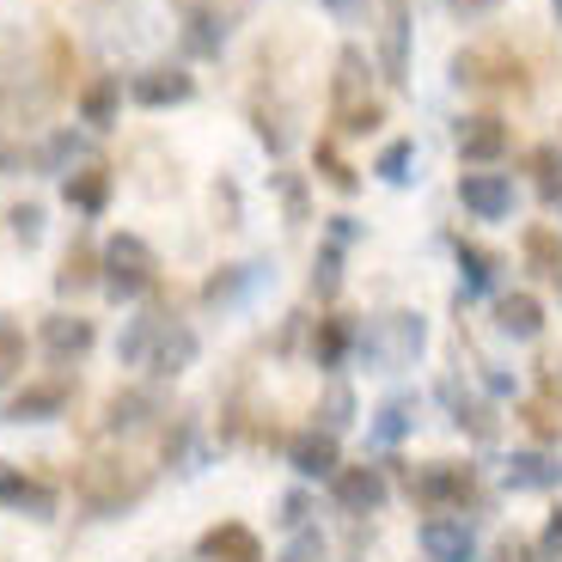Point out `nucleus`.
I'll list each match as a JSON object with an SVG mask.
<instances>
[{
    "label": "nucleus",
    "instance_id": "nucleus-1",
    "mask_svg": "<svg viewBox=\"0 0 562 562\" xmlns=\"http://www.w3.org/2000/svg\"><path fill=\"white\" fill-rule=\"evenodd\" d=\"M330 116H337L342 135H367V128L385 123L380 99H373V68H367V56L355 49V43L337 56V80H330Z\"/></svg>",
    "mask_w": 562,
    "mask_h": 562
},
{
    "label": "nucleus",
    "instance_id": "nucleus-2",
    "mask_svg": "<svg viewBox=\"0 0 562 562\" xmlns=\"http://www.w3.org/2000/svg\"><path fill=\"white\" fill-rule=\"evenodd\" d=\"M147 490H154V477H147L135 459L92 452V459L80 464V502L92 507V514H123V507H135Z\"/></svg>",
    "mask_w": 562,
    "mask_h": 562
},
{
    "label": "nucleus",
    "instance_id": "nucleus-3",
    "mask_svg": "<svg viewBox=\"0 0 562 562\" xmlns=\"http://www.w3.org/2000/svg\"><path fill=\"white\" fill-rule=\"evenodd\" d=\"M422 342H428V324H422L416 312H385V318H373L367 330H355V349H361V361L373 367V373L416 367Z\"/></svg>",
    "mask_w": 562,
    "mask_h": 562
},
{
    "label": "nucleus",
    "instance_id": "nucleus-4",
    "mask_svg": "<svg viewBox=\"0 0 562 562\" xmlns=\"http://www.w3.org/2000/svg\"><path fill=\"white\" fill-rule=\"evenodd\" d=\"M154 276H159L154 245L135 239V233H116V239L99 251V281L111 288L116 300H140L147 288H154Z\"/></svg>",
    "mask_w": 562,
    "mask_h": 562
},
{
    "label": "nucleus",
    "instance_id": "nucleus-5",
    "mask_svg": "<svg viewBox=\"0 0 562 562\" xmlns=\"http://www.w3.org/2000/svg\"><path fill=\"white\" fill-rule=\"evenodd\" d=\"M330 495H337V514L361 520V514H380L385 507V471L380 464H342L330 477Z\"/></svg>",
    "mask_w": 562,
    "mask_h": 562
},
{
    "label": "nucleus",
    "instance_id": "nucleus-6",
    "mask_svg": "<svg viewBox=\"0 0 562 562\" xmlns=\"http://www.w3.org/2000/svg\"><path fill=\"white\" fill-rule=\"evenodd\" d=\"M416 502H428V507H464L471 502V490H477V477H471V464H422L416 471Z\"/></svg>",
    "mask_w": 562,
    "mask_h": 562
},
{
    "label": "nucleus",
    "instance_id": "nucleus-7",
    "mask_svg": "<svg viewBox=\"0 0 562 562\" xmlns=\"http://www.w3.org/2000/svg\"><path fill=\"white\" fill-rule=\"evenodd\" d=\"M459 202L477 214V221H507V214H514V178H502V171H464Z\"/></svg>",
    "mask_w": 562,
    "mask_h": 562
},
{
    "label": "nucleus",
    "instance_id": "nucleus-8",
    "mask_svg": "<svg viewBox=\"0 0 562 562\" xmlns=\"http://www.w3.org/2000/svg\"><path fill=\"white\" fill-rule=\"evenodd\" d=\"M380 74L392 86L409 80V7L385 0V25H380Z\"/></svg>",
    "mask_w": 562,
    "mask_h": 562
},
{
    "label": "nucleus",
    "instance_id": "nucleus-9",
    "mask_svg": "<svg viewBox=\"0 0 562 562\" xmlns=\"http://www.w3.org/2000/svg\"><path fill=\"white\" fill-rule=\"evenodd\" d=\"M507 154V123L502 116H464L459 123V159L464 166H495V159Z\"/></svg>",
    "mask_w": 562,
    "mask_h": 562
},
{
    "label": "nucleus",
    "instance_id": "nucleus-10",
    "mask_svg": "<svg viewBox=\"0 0 562 562\" xmlns=\"http://www.w3.org/2000/svg\"><path fill=\"white\" fill-rule=\"evenodd\" d=\"M422 550H428V562H477V532L464 520L435 514V520L422 526Z\"/></svg>",
    "mask_w": 562,
    "mask_h": 562
},
{
    "label": "nucleus",
    "instance_id": "nucleus-11",
    "mask_svg": "<svg viewBox=\"0 0 562 562\" xmlns=\"http://www.w3.org/2000/svg\"><path fill=\"white\" fill-rule=\"evenodd\" d=\"M288 464H294L300 477H337L342 459H337V435H324V428H306V435L288 440Z\"/></svg>",
    "mask_w": 562,
    "mask_h": 562
},
{
    "label": "nucleus",
    "instance_id": "nucleus-12",
    "mask_svg": "<svg viewBox=\"0 0 562 562\" xmlns=\"http://www.w3.org/2000/svg\"><path fill=\"white\" fill-rule=\"evenodd\" d=\"M0 502L19 507V514H31V520H49L56 514V490L37 477H25V471H13V464H0Z\"/></svg>",
    "mask_w": 562,
    "mask_h": 562
},
{
    "label": "nucleus",
    "instance_id": "nucleus-13",
    "mask_svg": "<svg viewBox=\"0 0 562 562\" xmlns=\"http://www.w3.org/2000/svg\"><path fill=\"white\" fill-rule=\"evenodd\" d=\"M135 104H147V111H166V104H183L190 92H196V80L183 68H147V74H135Z\"/></svg>",
    "mask_w": 562,
    "mask_h": 562
},
{
    "label": "nucleus",
    "instance_id": "nucleus-14",
    "mask_svg": "<svg viewBox=\"0 0 562 562\" xmlns=\"http://www.w3.org/2000/svg\"><path fill=\"white\" fill-rule=\"evenodd\" d=\"M507 490H557L562 483V459L557 452H544V447H526V452H514L507 459Z\"/></svg>",
    "mask_w": 562,
    "mask_h": 562
},
{
    "label": "nucleus",
    "instance_id": "nucleus-15",
    "mask_svg": "<svg viewBox=\"0 0 562 562\" xmlns=\"http://www.w3.org/2000/svg\"><path fill=\"white\" fill-rule=\"evenodd\" d=\"M196 361V330H190V324H178V318H166V330H159V342H154V373L159 380H178L183 367Z\"/></svg>",
    "mask_w": 562,
    "mask_h": 562
},
{
    "label": "nucleus",
    "instance_id": "nucleus-16",
    "mask_svg": "<svg viewBox=\"0 0 562 562\" xmlns=\"http://www.w3.org/2000/svg\"><path fill=\"white\" fill-rule=\"evenodd\" d=\"M43 349L56 355V361H80V355L92 349V318H74V312L43 318Z\"/></svg>",
    "mask_w": 562,
    "mask_h": 562
},
{
    "label": "nucleus",
    "instance_id": "nucleus-17",
    "mask_svg": "<svg viewBox=\"0 0 562 562\" xmlns=\"http://www.w3.org/2000/svg\"><path fill=\"white\" fill-rule=\"evenodd\" d=\"M68 397H74L68 380H37L13 397V422H56L68 409Z\"/></svg>",
    "mask_w": 562,
    "mask_h": 562
},
{
    "label": "nucleus",
    "instance_id": "nucleus-18",
    "mask_svg": "<svg viewBox=\"0 0 562 562\" xmlns=\"http://www.w3.org/2000/svg\"><path fill=\"white\" fill-rule=\"evenodd\" d=\"M202 557H209V562H263V550H257L251 526L226 520V526H214V532L202 538Z\"/></svg>",
    "mask_w": 562,
    "mask_h": 562
},
{
    "label": "nucleus",
    "instance_id": "nucleus-19",
    "mask_svg": "<svg viewBox=\"0 0 562 562\" xmlns=\"http://www.w3.org/2000/svg\"><path fill=\"white\" fill-rule=\"evenodd\" d=\"M159 330H166V312H140V318H128L123 342H116V361H123V367H147V361H154Z\"/></svg>",
    "mask_w": 562,
    "mask_h": 562
},
{
    "label": "nucleus",
    "instance_id": "nucleus-20",
    "mask_svg": "<svg viewBox=\"0 0 562 562\" xmlns=\"http://www.w3.org/2000/svg\"><path fill=\"white\" fill-rule=\"evenodd\" d=\"M495 324H502V337H514V342H532L538 330H544V306H538L532 294H507L502 306H495Z\"/></svg>",
    "mask_w": 562,
    "mask_h": 562
},
{
    "label": "nucleus",
    "instance_id": "nucleus-21",
    "mask_svg": "<svg viewBox=\"0 0 562 562\" xmlns=\"http://www.w3.org/2000/svg\"><path fill=\"white\" fill-rule=\"evenodd\" d=\"M154 416H159L154 392H116L111 409H104V428H111V435H135V428H147Z\"/></svg>",
    "mask_w": 562,
    "mask_h": 562
},
{
    "label": "nucleus",
    "instance_id": "nucleus-22",
    "mask_svg": "<svg viewBox=\"0 0 562 562\" xmlns=\"http://www.w3.org/2000/svg\"><path fill=\"white\" fill-rule=\"evenodd\" d=\"M116 99H123V80H116V74H99V80L80 86V116L92 128H111L116 123Z\"/></svg>",
    "mask_w": 562,
    "mask_h": 562
},
{
    "label": "nucleus",
    "instance_id": "nucleus-23",
    "mask_svg": "<svg viewBox=\"0 0 562 562\" xmlns=\"http://www.w3.org/2000/svg\"><path fill=\"white\" fill-rule=\"evenodd\" d=\"M349 349H355V324L349 318H324L318 337H312V361H318L324 373H337V367L349 361Z\"/></svg>",
    "mask_w": 562,
    "mask_h": 562
},
{
    "label": "nucleus",
    "instance_id": "nucleus-24",
    "mask_svg": "<svg viewBox=\"0 0 562 562\" xmlns=\"http://www.w3.org/2000/svg\"><path fill=\"white\" fill-rule=\"evenodd\" d=\"M520 245H526V263L562 288V233H557V226H526Z\"/></svg>",
    "mask_w": 562,
    "mask_h": 562
},
{
    "label": "nucleus",
    "instance_id": "nucleus-25",
    "mask_svg": "<svg viewBox=\"0 0 562 562\" xmlns=\"http://www.w3.org/2000/svg\"><path fill=\"white\" fill-rule=\"evenodd\" d=\"M440 397L452 404V422H459V428H471L477 440H495V416H490V404L464 397V392H459V380H440Z\"/></svg>",
    "mask_w": 562,
    "mask_h": 562
},
{
    "label": "nucleus",
    "instance_id": "nucleus-26",
    "mask_svg": "<svg viewBox=\"0 0 562 562\" xmlns=\"http://www.w3.org/2000/svg\"><path fill=\"white\" fill-rule=\"evenodd\" d=\"M92 281H99V257H92V245H86V239H74L68 257H61V269H56V288H61V294H86Z\"/></svg>",
    "mask_w": 562,
    "mask_h": 562
},
{
    "label": "nucleus",
    "instance_id": "nucleus-27",
    "mask_svg": "<svg viewBox=\"0 0 562 562\" xmlns=\"http://www.w3.org/2000/svg\"><path fill=\"white\" fill-rule=\"evenodd\" d=\"M68 202L80 214H104V202H111V171H104V166L74 171V178H68Z\"/></svg>",
    "mask_w": 562,
    "mask_h": 562
},
{
    "label": "nucleus",
    "instance_id": "nucleus-28",
    "mask_svg": "<svg viewBox=\"0 0 562 562\" xmlns=\"http://www.w3.org/2000/svg\"><path fill=\"white\" fill-rule=\"evenodd\" d=\"M495 288V257L477 245H459V300H477Z\"/></svg>",
    "mask_w": 562,
    "mask_h": 562
},
{
    "label": "nucleus",
    "instance_id": "nucleus-29",
    "mask_svg": "<svg viewBox=\"0 0 562 562\" xmlns=\"http://www.w3.org/2000/svg\"><path fill=\"white\" fill-rule=\"evenodd\" d=\"M409 428H416V397H385L380 416H373V440H380V447H397Z\"/></svg>",
    "mask_w": 562,
    "mask_h": 562
},
{
    "label": "nucleus",
    "instance_id": "nucleus-30",
    "mask_svg": "<svg viewBox=\"0 0 562 562\" xmlns=\"http://www.w3.org/2000/svg\"><path fill=\"white\" fill-rule=\"evenodd\" d=\"M373 171H380L385 183H409V178H416V140H392Z\"/></svg>",
    "mask_w": 562,
    "mask_h": 562
},
{
    "label": "nucleus",
    "instance_id": "nucleus-31",
    "mask_svg": "<svg viewBox=\"0 0 562 562\" xmlns=\"http://www.w3.org/2000/svg\"><path fill=\"white\" fill-rule=\"evenodd\" d=\"M318 416H324V435H342V428L355 422V392L337 380L330 392H324V409H318Z\"/></svg>",
    "mask_w": 562,
    "mask_h": 562
},
{
    "label": "nucleus",
    "instance_id": "nucleus-32",
    "mask_svg": "<svg viewBox=\"0 0 562 562\" xmlns=\"http://www.w3.org/2000/svg\"><path fill=\"white\" fill-rule=\"evenodd\" d=\"M19 367H25V337H19L13 318H0V385L19 380Z\"/></svg>",
    "mask_w": 562,
    "mask_h": 562
},
{
    "label": "nucleus",
    "instance_id": "nucleus-33",
    "mask_svg": "<svg viewBox=\"0 0 562 562\" xmlns=\"http://www.w3.org/2000/svg\"><path fill=\"white\" fill-rule=\"evenodd\" d=\"M80 159L92 166V147H86L80 135H56V140H49V154H43V166H49V171H68V166H80Z\"/></svg>",
    "mask_w": 562,
    "mask_h": 562
},
{
    "label": "nucleus",
    "instance_id": "nucleus-34",
    "mask_svg": "<svg viewBox=\"0 0 562 562\" xmlns=\"http://www.w3.org/2000/svg\"><path fill=\"white\" fill-rule=\"evenodd\" d=\"M312 288H318V300H330V294L342 288V245H337V239L324 245L318 269H312Z\"/></svg>",
    "mask_w": 562,
    "mask_h": 562
},
{
    "label": "nucleus",
    "instance_id": "nucleus-35",
    "mask_svg": "<svg viewBox=\"0 0 562 562\" xmlns=\"http://www.w3.org/2000/svg\"><path fill=\"white\" fill-rule=\"evenodd\" d=\"M221 37H226V25L214 13H190V49H196V56H214V49H221Z\"/></svg>",
    "mask_w": 562,
    "mask_h": 562
},
{
    "label": "nucleus",
    "instance_id": "nucleus-36",
    "mask_svg": "<svg viewBox=\"0 0 562 562\" xmlns=\"http://www.w3.org/2000/svg\"><path fill=\"white\" fill-rule=\"evenodd\" d=\"M257 276H263V263H245L239 276H214V281H209V300H214V306H221V300H239Z\"/></svg>",
    "mask_w": 562,
    "mask_h": 562
},
{
    "label": "nucleus",
    "instance_id": "nucleus-37",
    "mask_svg": "<svg viewBox=\"0 0 562 562\" xmlns=\"http://www.w3.org/2000/svg\"><path fill=\"white\" fill-rule=\"evenodd\" d=\"M318 171H324V183H337L342 196H355V190H361V178H355V171L337 159V147H318Z\"/></svg>",
    "mask_w": 562,
    "mask_h": 562
},
{
    "label": "nucleus",
    "instance_id": "nucleus-38",
    "mask_svg": "<svg viewBox=\"0 0 562 562\" xmlns=\"http://www.w3.org/2000/svg\"><path fill=\"white\" fill-rule=\"evenodd\" d=\"M7 221H13V239H19V245H37V239H43V209H37V202H19Z\"/></svg>",
    "mask_w": 562,
    "mask_h": 562
},
{
    "label": "nucleus",
    "instance_id": "nucleus-39",
    "mask_svg": "<svg viewBox=\"0 0 562 562\" xmlns=\"http://www.w3.org/2000/svg\"><path fill=\"white\" fill-rule=\"evenodd\" d=\"M532 171H538V183H544V196L557 202V196H562V159H557V147H538V154H532Z\"/></svg>",
    "mask_w": 562,
    "mask_h": 562
},
{
    "label": "nucleus",
    "instance_id": "nucleus-40",
    "mask_svg": "<svg viewBox=\"0 0 562 562\" xmlns=\"http://www.w3.org/2000/svg\"><path fill=\"white\" fill-rule=\"evenodd\" d=\"M281 562H324V538L318 532H294V544L281 550Z\"/></svg>",
    "mask_w": 562,
    "mask_h": 562
},
{
    "label": "nucleus",
    "instance_id": "nucleus-41",
    "mask_svg": "<svg viewBox=\"0 0 562 562\" xmlns=\"http://www.w3.org/2000/svg\"><path fill=\"white\" fill-rule=\"evenodd\" d=\"M306 514H312L306 495H288V502H281V526H294V532H306Z\"/></svg>",
    "mask_w": 562,
    "mask_h": 562
},
{
    "label": "nucleus",
    "instance_id": "nucleus-42",
    "mask_svg": "<svg viewBox=\"0 0 562 562\" xmlns=\"http://www.w3.org/2000/svg\"><path fill=\"white\" fill-rule=\"evenodd\" d=\"M538 550H544V562H562V507L550 514V526H544V544H538Z\"/></svg>",
    "mask_w": 562,
    "mask_h": 562
},
{
    "label": "nucleus",
    "instance_id": "nucleus-43",
    "mask_svg": "<svg viewBox=\"0 0 562 562\" xmlns=\"http://www.w3.org/2000/svg\"><path fill=\"white\" fill-rule=\"evenodd\" d=\"M281 196H288V214H294V221H306V190H300L294 178H281Z\"/></svg>",
    "mask_w": 562,
    "mask_h": 562
},
{
    "label": "nucleus",
    "instance_id": "nucleus-44",
    "mask_svg": "<svg viewBox=\"0 0 562 562\" xmlns=\"http://www.w3.org/2000/svg\"><path fill=\"white\" fill-rule=\"evenodd\" d=\"M447 7H452V13H471V19H483V13L495 7V0H447Z\"/></svg>",
    "mask_w": 562,
    "mask_h": 562
},
{
    "label": "nucleus",
    "instance_id": "nucleus-45",
    "mask_svg": "<svg viewBox=\"0 0 562 562\" xmlns=\"http://www.w3.org/2000/svg\"><path fill=\"white\" fill-rule=\"evenodd\" d=\"M495 562H532V550H526L520 538H507V544H502V557H495Z\"/></svg>",
    "mask_w": 562,
    "mask_h": 562
},
{
    "label": "nucleus",
    "instance_id": "nucleus-46",
    "mask_svg": "<svg viewBox=\"0 0 562 562\" xmlns=\"http://www.w3.org/2000/svg\"><path fill=\"white\" fill-rule=\"evenodd\" d=\"M324 7H330L337 19H361V0H324Z\"/></svg>",
    "mask_w": 562,
    "mask_h": 562
},
{
    "label": "nucleus",
    "instance_id": "nucleus-47",
    "mask_svg": "<svg viewBox=\"0 0 562 562\" xmlns=\"http://www.w3.org/2000/svg\"><path fill=\"white\" fill-rule=\"evenodd\" d=\"M544 380H550V392H562V355H550V361H544Z\"/></svg>",
    "mask_w": 562,
    "mask_h": 562
},
{
    "label": "nucleus",
    "instance_id": "nucleus-48",
    "mask_svg": "<svg viewBox=\"0 0 562 562\" xmlns=\"http://www.w3.org/2000/svg\"><path fill=\"white\" fill-rule=\"evenodd\" d=\"M550 7H557V19H562V0H550Z\"/></svg>",
    "mask_w": 562,
    "mask_h": 562
},
{
    "label": "nucleus",
    "instance_id": "nucleus-49",
    "mask_svg": "<svg viewBox=\"0 0 562 562\" xmlns=\"http://www.w3.org/2000/svg\"><path fill=\"white\" fill-rule=\"evenodd\" d=\"M550 209H557V214H562V196H557V202H550Z\"/></svg>",
    "mask_w": 562,
    "mask_h": 562
}]
</instances>
